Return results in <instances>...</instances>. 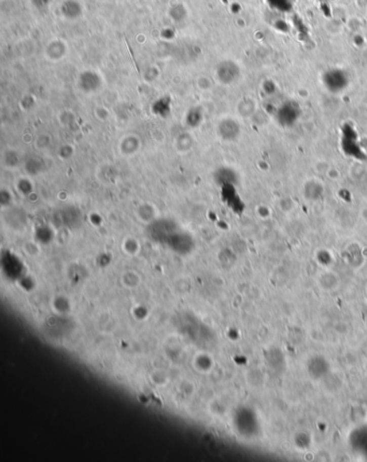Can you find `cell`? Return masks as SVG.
<instances>
[{
  "label": "cell",
  "instance_id": "obj_1",
  "mask_svg": "<svg viewBox=\"0 0 367 462\" xmlns=\"http://www.w3.org/2000/svg\"><path fill=\"white\" fill-rule=\"evenodd\" d=\"M142 140L137 134H126L117 142V151L124 158H133L140 152Z\"/></svg>",
  "mask_w": 367,
  "mask_h": 462
},
{
  "label": "cell",
  "instance_id": "obj_2",
  "mask_svg": "<svg viewBox=\"0 0 367 462\" xmlns=\"http://www.w3.org/2000/svg\"><path fill=\"white\" fill-rule=\"evenodd\" d=\"M167 245L172 250L180 254L190 253L194 248V241L191 235L183 232H175L167 238Z\"/></svg>",
  "mask_w": 367,
  "mask_h": 462
},
{
  "label": "cell",
  "instance_id": "obj_3",
  "mask_svg": "<svg viewBox=\"0 0 367 462\" xmlns=\"http://www.w3.org/2000/svg\"><path fill=\"white\" fill-rule=\"evenodd\" d=\"M135 216L143 224L151 225L158 219L159 210L154 203L142 202L137 205L135 209Z\"/></svg>",
  "mask_w": 367,
  "mask_h": 462
},
{
  "label": "cell",
  "instance_id": "obj_4",
  "mask_svg": "<svg viewBox=\"0 0 367 462\" xmlns=\"http://www.w3.org/2000/svg\"><path fill=\"white\" fill-rule=\"evenodd\" d=\"M0 162H2V166L7 170H16L24 165V161L20 151L11 147L3 151Z\"/></svg>",
  "mask_w": 367,
  "mask_h": 462
},
{
  "label": "cell",
  "instance_id": "obj_5",
  "mask_svg": "<svg viewBox=\"0 0 367 462\" xmlns=\"http://www.w3.org/2000/svg\"><path fill=\"white\" fill-rule=\"evenodd\" d=\"M173 145H174L175 151L178 154H180V156H186V154H189L194 149L195 139L193 138V136L190 133L183 132V133L178 134L175 137V139L173 141Z\"/></svg>",
  "mask_w": 367,
  "mask_h": 462
},
{
  "label": "cell",
  "instance_id": "obj_6",
  "mask_svg": "<svg viewBox=\"0 0 367 462\" xmlns=\"http://www.w3.org/2000/svg\"><path fill=\"white\" fill-rule=\"evenodd\" d=\"M15 190L21 196H29L32 195L33 192H35V182L32 180V177L26 175V176H21L15 180L14 183Z\"/></svg>",
  "mask_w": 367,
  "mask_h": 462
},
{
  "label": "cell",
  "instance_id": "obj_7",
  "mask_svg": "<svg viewBox=\"0 0 367 462\" xmlns=\"http://www.w3.org/2000/svg\"><path fill=\"white\" fill-rule=\"evenodd\" d=\"M119 282L125 289L134 290L140 286L141 276L137 271L129 270L122 273V275L119 276Z\"/></svg>",
  "mask_w": 367,
  "mask_h": 462
},
{
  "label": "cell",
  "instance_id": "obj_8",
  "mask_svg": "<svg viewBox=\"0 0 367 462\" xmlns=\"http://www.w3.org/2000/svg\"><path fill=\"white\" fill-rule=\"evenodd\" d=\"M193 364L198 373H208L212 369L213 360L208 354L199 353L195 356Z\"/></svg>",
  "mask_w": 367,
  "mask_h": 462
},
{
  "label": "cell",
  "instance_id": "obj_9",
  "mask_svg": "<svg viewBox=\"0 0 367 462\" xmlns=\"http://www.w3.org/2000/svg\"><path fill=\"white\" fill-rule=\"evenodd\" d=\"M44 160L37 158V157H31L28 160L24 161V167H25V172L30 177L37 176L44 172Z\"/></svg>",
  "mask_w": 367,
  "mask_h": 462
},
{
  "label": "cell",
  "instance_id": "obj_10",
  "mask_svg": "<svg viewBox=\"0 0 367 462\" xmlns=\"http://www.w3.org/2000/svg\"><path fill=\"white\" fill-rule=\"evenodd\" d=\"M122 250L129 256H137L141 251L140 241L134 236H127L122 243Z\"/></svg>",
  "mask_w": 367,
  "mask_h": 462
},
{
  "label": "cell",
  "instance_id": "obj_11",
  "mask_svg": "<svg viewBox=\"0 0 367 462\" xmlns=\"http://www.w3.org/2000/svg\"><path fill=\"white\" fill-rule=\"evenodd\" d=\"M36 239L35 241L41 244H49L51 241H53L54 232L53 228L49 225H42L37 228L36 230Z\"/></svg>",
  "mask_w": 367,
  "mask_h": 462
},
{
  "label": "cell",
  "instance_id": "obj_12",
  "mask_svg": "<svg viewBox=\"0 0 367 462\" xmlns=\"http://www.w3.org/2000/svg\"><path fill=\"white\" fill-rule=\"evenodd\" d=\"M74 153H75V149L73 145L66 142V143L58 145V148L56 150V157L61 161L66 162V161H69L70 159H72Z\"/></svg>",
  "mask_w": 367,
  "mask_h": 462
},
{
  "label": "cell",
  "instance_id": "obj_13",
  "mask_svg": "<svg viewBox=\"0 0 367 462\" xmlns=\"http://www.w3.org/2000/svg\"><path fill=\"white\" fill-rule=\"evenodd\" d=\"M53 307L58 314H66L70 311V302L66 296L58 295L54 298Z\"/></svg>",
  "mask_w": 367,
  "mask_h": 462
},
{
  "label": "cell",
  "instance_id": "obj_14",
  "mask_svg": "<svg viewBox=\"0 0 367 462\" xmlns=\"http://www.w3.org/2000/svg\"><path fill=\"white\" fill-rule=\"evenodd\" d=\"M14 202V195L10 189L7 187H2L0 190V205H2L3 209H9L13 205Z\"/></svg>",
  "mask_w": 367,
  "mask_h": 462
},
{
  "label": "cell",
  "instance_id": "obj_15",
  "mask_svg": "<svg viewBox=\"0 0 367 462\" xmlns=\"http://www.w3.org/2000/svg\"><path fill=\"white\" fill-rule=\"evenodd\" d=\"M53 139L51 138L49 134H40L38 137H36V139L33 140V144L37 150L39 151H46L48 150L51 144H52Z\"/></svg>",
  "mask_w": 367,
  "mask_h": 462
},
{
  "label": "cell",
  "instance_id": "obj_16",
  "mask_svg": "<svg viewBox=\"0 0 367 462\" xmlns=\"http://www.w3.org/2000/svg\"><path fill=\"white\" fill-rule=\"evenodd\" d=\"M23 249L25 251V253L28 254L29 256H37L41 249H40V244L36 241H30V242H27L26 244L24 245L23 247Z\"/></svg>",
  "mask_w": 367,
  "mask_h": 462
},
{
  "label": "cell",
  "instance_id": "obj_17",
  "mask_svg": "<svg viewBox=\"0 0 367 462\" xmlns=\"http://www.w3.org/2000/svg\"><path fill=\"white\" fill-rule=\"evenodd\" d=\"M151 379H152V382L155 383V384H159V383L160 384H163V383L165 384L168 381L166 374L164 372H158V371H156V372H154V373L152 374Z\"/></svg>",
  "mask_w": 367,
  "mask_h": 462
}]
</instances>
